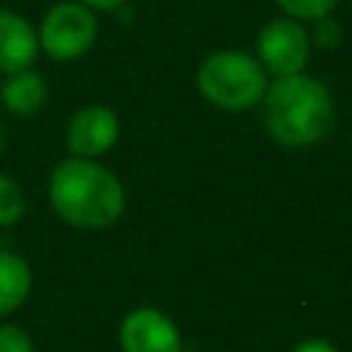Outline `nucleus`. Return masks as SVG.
I'll return each instance as SVG.
<instances>
[{
	"label": "nucleus",
	"mask_w": 352,
	"mask_h": 352,
	"mask_svg": "<svg viewBox=\"0 0 352 352\" xmlns=\"http://www.w3.org/2000/svg\"><path fill=\"white\" fill-rule=\"evenodd\" d=\"M50 206L55 214L74 228H107L126 206L121 179L99 160L66 157L50 173Z\"/></svg>",
	"instance_id": "nucleus-1"
},
{
	"label": "nucleus",
	"mask_w": 352,
	"mask_h": 352,
	"mask_svg": "<svg viewBox=\"0 0 352 352\" xmlns=\"http://www.w3.org/2000/svg\"><path fill=\"white\" fill-rule=\"evenodd\" d=\"M264 129L280 146H314L319 143L336 121V107L330 91L308 74L275 77L264 96Z\"/></svg>",
	"instance_id": "nucleus-2"
},
{
	"label": "nucleus",
	"mask_w": 352,
	"mask_h": 352,
	"mask_svg": "<svg viewBox=\"0 0 352 352\" xmlns=\"http://www.w3.org/2000/svg\"><path fill=\"white\" fill-rule=\"evenodd\" d=\"M198 91L220 110H250L267 91V72L258 58L242 50H220L201 60L195 74Z\"/></svg>",
	"instance_id": "nucleus-3"
},
{
	"label": "nucleus",
	"mask_w": 352,
	"mask_h": 352,
	"mask_svg": "<svg viewBox=\"0 0 352 352\" xmlns=\"http://www.w3.org/2000/svg\"><path fill=\"white\" fill-rule=\"evenodd\" d=\"M99 25L88 6L66 0L52 6L38 25V47L55 60H74L96 41Z\"/></svg>",
	"instance_id": "nucleus-4"
},
{
	"label": "nucleus",
	"mask_w": 352,
	"mask_h": 352,
	"mask_svg": "<svg viewBox=\"0 0 352 352\" xmlns=\"http://www.w3.org/2000/svg\"><path fill=\"white\" fill-rule=\"evenodd\" d=\"M256 50H258V63L264 66L267 74L289 77V74H300L302 66L308 63L311 41L297 19L278 16L258 30Z\"/></svg>",
	"instance_id": "nucleus-5"
},
{
	"label": "nucleus",
	"mask_w": 352,
	"mask_h": 352,
	"mask_svg": "<svg viewBox=\"0 0 352 352\" xmlns=\"http://www.w3.org/2000/svg\"><path fill=\"white\" fill-rule=\"evenodd\" d=\"M118 344L124 352H182L173 319L157 308H135L121 319Z\"/></svg>",
	"instance_id": "nucleus-6"
},
{
	"label": "nucleus",
	"mask_w": 352,
	"mask_h": 352,
	"mask_svg": "<svg viewBox=\"0 0 352 352\" xmlns=\"http://www.w3.org/2000/svg\"><path fill=\"white\" fill-rule=\"evenodd\" d=\"M118 132H121V124L110 107L88 104L72 116L69 129H66V146L72 157L96 160L116 146Z\"/></svg>",
	"instance_id": "nucleus-7"
},
{
	"label": "nucleus",
	"mask_w": 352,
	"mask_h": 352,
	"mask_svg": "<svg viewBox=\"0 0 352 352\" xmlns=\"http://www.w3.org/2000/svg\"><path fill=\"white\" fill-rule=\"evenodd\" d=\"M38 50V33L33 25L25 16L0 8V74L30 69Z\"/></svg>",
	"instance_id": "nucleus-8"
},
{
	"label": "nucleus",
	"mask_w": 352,
	"mask_h": 352,
	"mask_svg": "<svg viewBox=\"0 0 352 352\" xmlns=\"http://www.w3.org/2000/svg\"><path fill=\"white\" fill-rule=\"evenodd\" d=\"M0 102L14 116H33L47 102V80L33 69L14 72L0 85Z\"/></svg>",
	"instance_id": "nucleus-9"
},
{
	"label": "nucleus",
	"mask_w": 352,
	"mask_h": 352,
	"mask_svg": "<svg viewBox=\"0 0 352 352\" xmlns=\"http://www.w3.org/2000/svg\"><path fill=\"white\" fill-rule=\"evenodd\" d=\"M30 283V264L11 250H0V316L16 311L28 300Z\"/></svg>",
	"instance_id": "nucleus-10"
},
{
	"label": "nucleus",
	"mask_w": 352,
	"mask_h": 352,
	"mask_svg": "<svg viewBox=\"0 0 352 352\" xmlns=\"http://www.w3.org/2000/svg\"><path fill=\"white\" fill-rule=\"evenodd\" d=\"M25 212V195L19 190V184L0 173V226H14Z\"/></svg>",
	"instance_id": "nucleus-11"
},
{
	"label": "nucleus",
	"mask_w": 352,
	"mask_h": 352,
	"mask_svg": "<svg viewBox=\"0 0 352 352\" xmlns=\"http://www.w3.org/2000/svg\"><path fill=\"white\" fill-rule=\"evenodd\" d=\"M292 19H305V22H319L327 19L330 11L336 8L338 0H275Z\"/></svg>",
	"instance_id": "nucleus-12"
},
{
	"label": "nucleus",
	"mask_w": 352,
	"mask_h": 352,
	"mask_svg": "<svg viewBox=\"0 0 352 352\" xmlns=\"http://www.w3.org/2000/svg\"><path fill=\"white\" fill-rule=\"evenodd\" d=\"M0 352H36L30 336L16 324H0Z\"/></svg>",
	"instance_id": "nucleus-13"
},
{
	"label": "nucleus",
	"mask_w": 352,
	"mask_h": 352,
	"mask_svg": "<svg viewBox=\"0 0 352 352\" xmlns=\"http://www.w3.org/2000/svg\"><path fill=\"white\" fill-rule=\"evenodd\" d=\"M294 352H338V349L324 338H305L302 344L294 346Z\"/></svg>",
	"instance_id": "nucleus-14"
},
{
	"label": "nucleus",
	"mask_w": 352,
	"mask_h": 352,
	"mask_svg": "<svg viewBox=\"0 0 352 352\" xmlns=\"http://www.w3.org/2000/svg\"><path fill=\"white\" fill-rule=\"evenodd\" d=\"M77 3H82V6H88L91 11H113V8H118V6H124L126 0H77Z\"/></svg>",
	"instance_id": "nucleus-15"
},
{
	"label": "nucleus",
	"mask_w": 352,
	"mask_h": 352,
	"mask_svg": "<svg viewBox=\"0 0 352 352\" xmlns=\"http://www.w3.org/2000/svg\"><path fill=\"white\" fill-rule=\"evenodd\" d=\"M0 154H3V126H0Z\"/></svg>",
	"instance_id": "nucleus-16"
}]
</instances>
